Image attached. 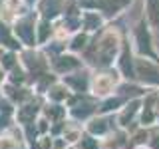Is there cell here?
<instances>
[{
	"instance_id": "cell-1",
	"label": "cell",
	"mask_w": 159,
	"mask_h": 149,
	"mask_svg": "<svg viewBox=\"0 0 159 149\" xmlns=\"http://www.w3.org/2000/svg\"><path fill=\"white\" fill-rule=\"evenodd\" d=\"M18 34H20V36H22L24 40H26V42H32V34H30V26H28L26 22H24V24H20V26H18Z\"/></svg>"
},
{
	"instance_id": "cell-2",
	"label": "cell",
	"mask_w": 159,
	"mask_h": 149,
	"mask_svg": "<svg viewBox=\"0 0 159 149\" xmlns=\"http://www.w3.org/2000/svg\"><path fill=\"white\" fill-rule=\"evenodd\" d=\"M46 34H48V26H42V30H40V38H46Z\"/></svg>"
},
{
	"instance_id": "cell-3",
	"label": "cell",
	"mask_w": 159,
	"mask_h": 149,
	"mask_svg": "<svg viewBox=\"0 0 159 149\" xmlns=\"http://www.w3.org/2000/svg\"><path fill=\"white\" fill-rule=\"evenodd\" d=\"M4 64H6V66H12V56H6V58H4Z\"/></svg>"
}]
</instances>
